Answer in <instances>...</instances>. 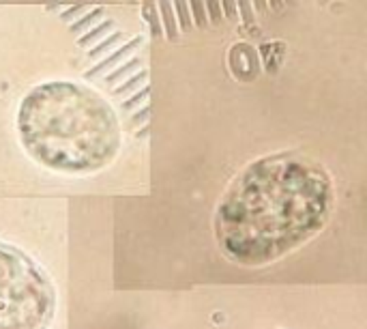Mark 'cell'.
I'll return each instance as SVG.
<instances>
[{
    "instance_id": "1",
    "label": "cell",
    "mask_w": 367,
    "mask_h": 329,
    "mask_svg": "<svg viewBox=\"0 0 367 329\" xmlns=\"http://www.w3.org/2000/svg\"><path fill=\"white\" fill-rule=\"evenodd\" d=\"M335 207L329 172L294 151L251 162L226 187L215 211V239L243 267H262L307 244Z\"/></svg>"
},
{
    "instance_id": "2",
    "label": "cell",
    "mask_w": 367,
    "mask_h": 329,
    "mask_svg": "<svg viewBox=\"0 0 367 329\" xmlns=\"http://www.w3.org/2000/svg\"><path fill=\"white\" fill-rule=\"evenodd\" d=\"M17 136L28 155L50 170L86 174L110 166L120 149L114 108L89 86L54 80L21 99Z\"/></svg>"
},
{
    "instance_id": "3",
    "label": "cell",
    "mask_w": 367,
    "mask_h": 329,
    "mask_svg": "<svg viewBox=\"0 0 367 329\" xmlns=\"http://www.w3.org/2000/svg\"><path fill=\"white\" fill-rule=\"evenodd\" d=\"M54 314L56 289L48 273L0 241V329H50Z\"/></svg>"
},
{
    "instance_id": "4",
    "label": "cell",
    "mask_w": 367,
    "mask_h": 329,
    "mask_svg": "<svg viewBox=\"0 0 367 329\" xmlns=\"http://www.w3.org/2000/svg\"><path fill=\"white\" fill-rule=\"evenodd\" d=\"M142 46V37H134L132 41H127L125 43V46H120L116 52H112L110 56H107V58H103L99 65H95V67L91 69V71H86V78H89V80H93L95 76H99V74H105L107 69H110V67H114V65L116 62H120L125 56H129V54H132L136 48H140Z\"/></svg>"
},
{
    "instance_id": "5",
    "label": "cell",
    "mask_w": 367,
    "mask_h": 329,
    "mask_svg": "<svg viewBox=\"0 0 367 329\" xmlns=\"http://www.w3.org/2000/svg\"><path fill=\"white\" fill-rule=\"evenodd\" d=\"M116 26V22L114 19H105V22H99L97 26H93L89 33H84L80 39H78V46L80 48H89L93 46V43H97V39L105 37V35H110V31Z\"/></svg>"
},
{
    "instance_id": "6",
    "label": "cell",
    "mask_w": 367,
    "mask_h": 329,
    "mask_svg": "<svg viewBox=\"0 0 367 329\" xmlns=\"http://www.w3.org/2000/svg\"><path fill=\"white\" fill-rule=\"evenodd\" d=\"M159 17L163 19V31L168 35L170 41H177L179 37V24H177V17H174V7H172V3H161L159 7Z\"/></svg>"
},
{
    "instance_id": "7",
    "label": "cell",
    "mask_w": 367,
    "mask_h": 329,
    "mask_svg": "<svg viewBox=\"0 0 367 329\" xmlns=\"http://www.w3.org/2000/svg\"><path fill=\"white\" fill-rule=\"evenodd\" d=\"M127 37L120 33V31H116V33H112V35H107V37H103V41H99L97 46H93L91 48V52H89V58H99V56H103L107 50L110 48H114V46H118V43H123Z\"/></svg>"
},
{
    "instance_id": "8",
    "label": "cell",
    "mask_w": 367,
    "mask_h": 329,
    "mask_svg": "<svg viewBox=\"0 0 367 329\" xmlns=\"http://www.w3.org/2000/svg\"><path fill=\"white\" fill-rule=\"evenodd\" d=\"M142 15L148 19V24H150V35H153L155 39H159L163 35V28H161V17H159L157 3H146L142 7Z\"/></svg>"
},
{
    "instance_id": "9",
    "label": "cell",
    "mask_w": 367,
    "mask_h": 329,
    "mask_svg": "<svg viewBox=\"0 0 367 329\" xmlns=\"http://www.w3.org/2000/svg\"><path fill=\"white\" fill-rule=\"evenodd\" d=\"M140 65H142V60H140V58H132V60H127L125 65H120L118 69H114L112 74H107L103 82H105V84H116V82L125 80L127 76H132L134 71H138V69H140Z\"/></svg>"
},
{
    "instance_id": "10",
    "label": "cell",
    "mask_w": 367,
    "mask_h": 329,
    "mask_svg": "<svg viewBox=\"0 0 367 329\" xmlns=\"http://www.w3.org/2000/svg\"><path fill=\"white\" fill-rule=\"evenodd\" d=\"M148 80V71L144 69V71H138V74H134L132 78H127L120 86H116L114 89V97H123V95H129L132 91H136V89H140V86L144 84Z\"/></svg>"
},
{
    "instance_id": "11",
    "label": "cell",
    "mask_w": 367,
    "mask_h": 329,
    "mask_svg": "<svg viewBox=\"0 0 367 329\" xmlns=\"http://www.w3.org/2000/svg\"><path fill=\"white\" fill-rule=\"evenodd\" d=\"M101 15H103V7H97V9H93L91 13L82 15V17L75 22V24H71V26H69V31H71V33H75V35H80V33H84L86 28H91V26L95 24V22L101 17Z\"/></svg>"
},
{
    "instance_id": "12",
    "label": "cell",
    "mask_w": 367,
    "mask_h": 329,
    "mask_svg": "<svg viewBox=\"0 0 367 329\" xmlns=\"http://www.w3.org/2000/svg\"><path fill=\"white\" fill-rule=\"evenodd\" d=\"M174 5V11L179 15L177 24H181V31H191L193 22H191V15H189V3H183V0H179V3H172Z\"/></svg>"
},
{
    "instance_id": "13",
    "label": "cell",
    "mask_w": 367,
    "mask_h": 329,
    "mask_svg": "<svg viewBox=\"0 0 367 329\" xmlns=\"http://www.w3.org/2000/svg\"><path fill=\"white\" fill-rule=\"evenodd\" d=\"M189 13L193 15L191 22H196L198 28H206L208 19H206V9H204V3H200V0H193V3H189Z\"/></svg>"
},
{
    "instance_id": "14",
    "label": "cell",
    "mask_w": 367,
    "mask_h": 329,
    "mask_svg": "<svg viewBox=\"0 0 367 329\" xmlns=\"http://www.w3.org/2000/svg\"><path fill=\"white\" fill-rule=\"evenodd\" d=\"M148 93H150V89H148V86H144V89H140L134 97H127L120 108L125 110V112H132V110L140 108V106L148 99Z\"/></svg>"
},
{
    "instance_id": "15",
    "label": "cell",
    "mask_w": 367,
    "mask_h": 329,
    "mask_svg": "<svg viewBox=\"0 0 367 329\" xmlns=\"http://www.w3.org/2000/svg\"><path fill=\"white\" fill-rule=\"evenodd\" d=\"M204 9H206V13H208L213 24L217 26L220 22H222V7H220L217 0H208V3H204Z\"/></svg>"
},
{
    "instance_id": "16",
    "label": "cell",
    "mask_w": 367,
    "mask_h": 329,
    "mask_svg": "<svg viewBox=\"0 0 367 329\" xmlns=\"http://www.w3.org/2000/svg\"><path fill=\"white\" fill-rule=\"evenodd\" d=\"M84 9H86V5H73L71 9H67V11H62V15H60V17H62V22H71V19H73V17H75L78 13H82Z\"/></svg>"
},
{
    "instance_id": "17",
    "label": "cell",
    "mask_w": 367,
    "mask_h": 329,
    "mask_svg": "<svg viewBox=\"0 0 367 329\" xmlns=\"http://www.w3.org/2000/svg\"><path fill=\"white\" fill-rule=\"evenodd\" d=\"M222 11L228 15V17H234L236 15V3H232V0H224V3H220Z\"/></svg>"
},
{
    "instance_id": "18",
    "label": "cell",
    "mask_w": 367,
    "mask_h": 329,
    "mask_svg": "<svg viewBox=\"0 0 367 329\" xmlns=\"http://www.w3.org/2000/svg\"><path fill=\"white\" fill-rule=\"evenodd\" d=\"M236 9H241V13H243V19L245 22H251V3H236Z\"/></svg>"
},
{
    "instance_id": "19",
    "label": "cell",
    "mask_w": 367,
    "mask_h": 329,
    "mask_svg": "<svg viewBox=\"0 0 367 329\" xmlns=\"http://www.w3.org/2000/svg\"><path fill=\"white\" fill-rule=\"evenodd\" d=\"M146 119H148V106H146L144 110H140V112L134 117L132 125H140V123H146Z\"/></svg>"
}]
</instances>
